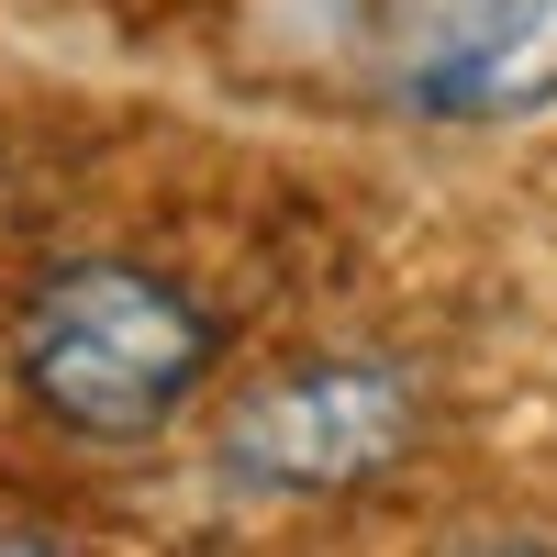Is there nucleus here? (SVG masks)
<instances>
[{
    "mask_svg": "<svg viewBox=\"0 0 557 557\" xmlns=\"http://www.w3.org/2000/svg\"><path fill=\"white\" fill-rule=\"evenodd\" d=\"M0 546H67L57 524H0Z\"/></svg>",
    "mask_w": 557,
    "mask_h": 557,
    "instance_id": "nucleus-4",
    "label": "nucleus"
},
{
    "mask_svg": "<svg viewBox=\"0 0 557 557\" xmlns=\"http://www.w3.org/2000/svg\"><path fill=\"white\" fill-rule=\"evenodd\" d=\"M212 368V312L157 268H123V257H67L34 278V301L12 323V380L45 424L67 435H101L134 446L178 424V401L201 391Z\"/></svg>",
    "mask_w": 557,
    "mask_h": 557,
    "instance_id": "nucleus-1",
    "label": "nucleus"
},
{
    "mask_svg": "<svg viewBox=\"0 0 557 557\" xmlns=\"http://www.w3.org/2000/svg\"><path fill=\"white\" fill-rule=\"evenodd\" d=\"M412 424H424V391L401 357H301L223 412L212 469L246 502H335L401 469Z\"/></svg>",
    "mask_w": 557,
    "mask_h": 557,
    "instance_id": "nucleus-2",
    "label": "nucleus"
},
{
    "mask_svg": "<svg viewBox=\"0 0 557 557\" xmlns=\"http://www.w3.org/2000/svg\"><path fill=\"white\" fill-rule=\"evenodd\" d=\"M368 67L424 123H524L557 101V0H357Z\"/></svg>",
    "mask_w": 557,
    "mask_h": 557,
    "instance_id": "nucleus-3",
    "label": "nucleus"
}]
</instances>
